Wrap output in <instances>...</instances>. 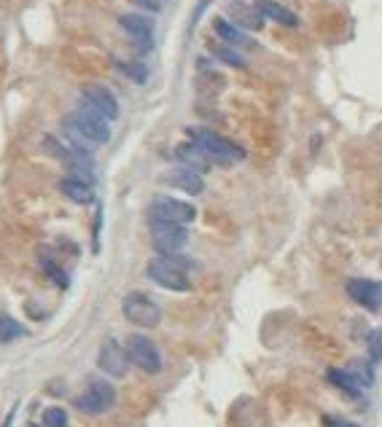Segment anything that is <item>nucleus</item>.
<instances>
[{"label": "nucleus", "mask_w": 382, "mask_h": 427, "mask_svg": "<svg viewBox=\"0 0 382 427\" xmlns=\"http://www.w3.org/2000/svg\"><path fill=\"white\" fill-rule=\"evenodd\" d=\"M122 312L132 326L137 328H156L162 323V309L159 304L149 299L146 293H127L122 301Z\"/></svg>", "instance_id": "3"}, {"label": "nucleus", "mask_w": 382, "mask_h": 427, "mask_svg": "<svg viewBox=\"0 0 382 427\" xmlns=\"http://www.w3.org/2000/svg\"><path fill=\"white\" fill-rule=\"evenodd\" d=\"M347 371H350L363 387H369V384L374 381V371H372V366H369L366 360H353V363L347 366Z\"/></svg>", "instance_id": "23"}, {"label": "nucleus", "mask_w": 382, "mask_h": 427, "mask_svg": "<svg viewBox=\"0 0 382 427\" xmlns=\"http://www.w3.org/2000/svg\"><path fill=\"white\" fill-rule=\"evenodd\" d=\"M326 377H329V381H332V384H336L339 390H345V393H347V395H353V398H358V395H361V390H363V384H361V381H358V379L353 377L347 368H345V371L332 368Z\"/></svg>", "instance_id": "19"}, {"label": "nucleus", "mask_w": 382, "mask_h": 427, "mask_svg": "<svg viewBox=\"0 0 382 427\" xmlns=\"http://www.w3.org/2000/svg\"><path fill=\"white\" fill-rule=\"evenodd\" d=\"M194 218H197L194 204L173 199V197H156L151 210H149V221H164V224H180V226H186Z\"/></svg>", "instance_id": "5"}, {"label": "nucleus", "mask_w": 382, "mask_h": 427, "mask_svg": "<svg viewBox=\"0 0 382 427\" xmlns=\"http://www.w3.org/2000/svg\"><path fill=\"white\" fill-rule=\"evenodd\" d=\"M81 105L97 110L102 119H108V121H116L119 119V102L113 97V92L100 86V83H92V86H84L81 89Z\"/></svg>", "instance_id": "10"}, {"label": "nucleus", "mask_w": 382, "mask_h": 427, "mask_svg": "<svg viewBox=\"0 0 382 427\" xmlns=\"http://www.w3.org/2000/svg\"><path fill=\"white\" fill-rule=\"evenodd\" d=\"M186 135L191 137V143H197L200 148H204V151L210 153L213 161H218L224 167H229L234 161H242L245 159V148H240L237 143H231V140L216 135V132H210V129L191 126V129H186Z\"/></svg>", "instance_id": "2"}, {"label": "nucleus", "mask_w": 382, "mask_h": 427, "mask_svg": "<svg viewBox=\"0 0 382 427\" xmlns=\"http://www.w3.org/2000/svg\"><path fill=\"white\" fill-rule=\"evenodd\" d=\"M380 296H382V285H380Z\"/></svg>", "instance_id": "31"}, {"label": "nucleus", "mask_w": 382, "mask_h": 427, "mask_svg": "<svg viewBox=\"0 0 382 427\" xmlns=\"http://www.w3.org/2000/svg\"><path fill=\"white\" fill-rule=\"evenodd\" d=\"M97 366H100L102 374L113 379H124L129 371V355L127 347H122L116 339H108L100 347V355H97Z\"/></svg>", "instance_id": "9"}, {"label": "nucleus", "mask_w": 382, "mask_h": 427, "mask_svg": "<svg viewBox=\"0 0 382 427\" xmlns=\"http://www.w3.org/2000/svg\"><path fill=\"white\" fill-rule=\"evenodd\" d=\"M231 19L237 22L240 27H248V30H261L264 25V17L256 6H245V3H231L229 6Z\"/></svg>", "instance_id": "18"}, {"label": "nucleus", "mask_w": 382, "mask_h": 427, "mask_svg": "<svg viewBox=\"0 0 382 427\" xmlns=\"http://www.w3.org/2000/svg\"><path fill=\"white\" fill-rule=\"evenodd\" d=\"M254 6L258 8V11H261V17H267V19H275V22H278V25H283V27H296V25H299V17H296L294 11H288L285 6L275 3V0H256Z\"/></svg>", "instance_id": "17"}, {"label": "nucleus", "mask_w": 382, "mask_h": 427, "mask_svg": "<svg viewBox=\"0 0 382 427\" xmlns=\"http://www.w3.org/2000/svg\"><path fill=\"white\" fill-rule=\"evenodd\" d=\"M347 296L361 306H366L369 312H377L382 306L380 285L372 282V279H350L347 282Z\"/></svg>", "instance_id": "12"}, {"label": "nucleus", "mask_w": 382, "mask_h": 427, "mask_svg": "<svg viewBox=\"0 0 382 427\" xmlns=\"http://www.w3.org/2000/svg\"><path fill=\"white\" fill-rule=\"evenodd\" d=\"M22 336H27V328L22 323L0 315V344H11L14 339H22Z\"/></svg>", "instance_id": "21"}, {"label": "nucleus", "mask_w": 382, "mask_h": 427, "mask_svg": "<svg viewBox=\"0 0 382 427\" xmlns=\"http://www.w3.org/2000/svg\"><path fill=\"white\" fill-rule=\"evenodd\" d=\"M44 427H68V414H65V408H57V406H51L44 411Z\"/></svg>", "instance_id": "24"}, {"label": "nucleus", "mask_w": 382, "mask_h": 427, "mask_svg": "<svg viewBox=\"0 0 382 427\" xmlns=\"http://www.w3.org/2000/svg\"><path fill=\"white\" fill-rule=\"evenodd\" d=\"M151 226L153 248L162 255H178L189 245V231L180 224H164V221H149Z\"/></svg>", "instance_id": "4"}, {"label": "nucleus", "mask_w": 382, "mask_h": 427, "mask_svg": "<svg viewBox=\"0 0 382 427\" xmlns=\"http://www.w3.org/2000/svg\"><path fill=\"white\" fill-rule=\"evenodd\" d=\"M173 156L178 159L183 167H189V170H194V172H200V175L213 167L210 153L204 151V148H200L197 143H183V146H178V148L173 151Z\"/></svg>", "instance_id": "13"}, {"label": "nucleus", "mask_w": 382, "mask_h": 427, "mask_svg": "<svg viewBox=\"0 0 382 427\" xmlns=\"http://www.w3.org/2000/svg\"><path fill=\"white\" fill-rule=\"evenodd\" d=\"M366 347H369V357H372V360H382V328L369 333Z\"/></svg>", "instance_id": "26"}, {"label": "nucleus", "mask_w": 382, "mask_h": 427, "mask_svg": "<svg viewBox=\"0 0 382 427\" xmlns=\"http://www.w3.org/2000/svg\"><path fill=\"white\" fill-rule=\"evenodd\" d=\"M119 25L124 27V32L132 35L137 51H149L151 49V35H153V22L140 17V14H124L119 17Z\"/></svg>", "instance_id": "11"}, {"label": "nucleus", "mask_w": 382, "mask_h": 427, "mask_svg": "<svg viewBox=\"0 0 382 427\" xmlns=\"http://www.w3.org/2000/svg\"><path fill=\"white\" fill-rule=\"evenodd\" d=\"M116 68H119L127 78H132L135 83H146V78H149L146 65H140V62H116Z\"/></svg>", "instance_id": "22"}, {"label": "nucleus", "mask_w": 382, "mask_h": 427, "mask_svg": "<svg viewBox=\"0 0 382 427\" xmlns=\"http://www.w3.org/2000/svg\"><path fill=\"white\" fill-rule=\"evenodd\" d=\"M127 355L129 360L146 374H159L162 371V355L156 350V344L143 333H132L127 339Z\"/></svg>", "instance_id": "7"}, {"label": "nucleus", "mask_w": 382, "mask_h": 427, "mask_svg": "<svg viewBox=\"0 0 382 427\" xmlns=\"http://www.w3.org/2000/svg\"><path fill=\"white\" fill-rule=\"evenodd\" d=\"M116 403V390L108 381H89V387L76 398V408L84 414H105Z\"/></svg>", "instance_id": "8"}, {"label": "nucleus", "mask_w": 382, "mask_h": 427, "mask_svg": "<svg viewBox=\"0 0 382 427\" xmlns=\"http://www.w3.org/2000/svg\"><path fill=\"white\" fill-rule=\"evenodd\" d=\"M186 269H189V261H183L178 255H162V258L149 261L146 275H149V279H153L156 285H162L167 290L186 293V290H191V279L186 275Z\"/></svg>", "instance_id": "1"}, {"label": "nucleus", "mask_w": 382, "mask_h": 427, "mask_svg": "<svg viewBox=\"0 0 382 427\" xmlns=\"http://www.w3.org/2000/svg\"><path fill=\"white\" fill-rule=\"evenodd\" d=\"M207 49H210V54H213L216 59H221L224 65H231V68H245V59L231 49L229 43H216V41H210V43H207Z\"/></svg>", "instance_id": "20"}, {"label": "nucleus", "mask_w": 382, "mask_h": 427, "mask_svg": "<svg viewBox=\"0 0 382 427\" xmlns=\"http://www.w3.org/2000/svg\"><path fill=\"white\" fill-rule=\"evenodd\" d=\"M132 3H137V6H143L146 11H159V3H156V0H132Z\"/></svg>", "instance_id": "28"}, {"label": "nucleus", "mask_w": 382, "mask_h": 427, "mask_svg": "<svg viewBox=\"0 0 382 427\" xmlns=\"http://www.w3.org/2000/svg\"><path fill=\"white\" fill-rule=\"evenodd\" d=\"M59 191H62L70 201H76V204H92V201H95L92 186H89L86 180H78V177H73V175L59 180Z\"/></svg>", "instance_id": "16"}, {"label": "nucleus", "mask_w": 382, "mask_h": 427, "mask_svg": "<svg viewBox=\"0 0 382 427\" xmlns=\"http://www.w3.org/2000/svg\"><path fill=\"white\" fill-rule=\"evenodd\" d=\"M68 124H73L84 135V137H89L95 146H105L108 140H111V129H108V119H102L97 110H92V108H86V105H81L76 113L70 116V119H65Z\"/></svg>", "instance_id": "6"}, {"label": "nucleus", "mask_w": 382, "mask_h": 427, "mask_svg": "<svg viewBox=\"0 0 382 427\" xmlns=\"http://www.w3.org/2000/svg\"><path fill=\"white\" fill-rule=\"evenodd\" d=\"M326 427H358V425L347 422V419H329V417H326Z\"/></svg>", "instance_id": "27"}, {"label": "nucleus", "mask_w": 382, "mask_h": 427, "mask_svg": "<svg viewBox=\"0 0 382 427\" xmlns=\"http://www.w3.org/2000/svg\"><path fill=\"white\" fill-rule=\"evenodd\" d=\"M14 417H17V406H14L11 411H8V417H6V422H3V425H0V427H11V422H14Z\"/></svg>", "instance_id": "29"}, {"label": "nucleus", "mask_w": 382, "mask_h": 427, "mask_svg": "<svg viewBox=\"0 0 382 427\" xmlns=\"http://www.w3.org/2000/svg\"><path fill=\"white\" fill-rule=\"evenodd\" d=\"M213 30H216V35L224 41V43H229V46H240V49H256L254 38H248L242 30L237 25H231L227 19H221V17H216L213 19Z\"/></svg>", "instance_id": "15"}, {"label": "nucleus", "mask_w": 382, "mask_h": 427, "mask_svg": "<svg viewBox=\"0 0 382 427\" xmlns=\"http://www.w3.org/2000/svg\"><path fill=\"white\" fill-rule=\"evenodd\" d=\"M27 427H41V425H27Z\"/></svg>", "instance_id": "30"}, {"label": "nucleus", "mask_w": 382, "mask_h": 427, "mask_svg": "<svg viewBox=\"0 0 382 427\" xmlns=\"http://www.w3.org/2000/svg\"><path fill=\"white\" fill-rule=\"evenodd\" d=\"M164 183L175 186V188L191 194V197L202 194V188H204V180L200 177V172H194V170H189V167H178V170L167 172V175H164Z\"/></svg>", "instance_id": "14"}, {"label": "nucleus", "mask_w": 382, "mask_h": 427, "mask_svg": "<svg viewBox=\"0 0 382 427\" xmlns=\"http://www.w3.org/2000/svg\"><path fill=\"white\" fill-rule=\"evenodd\" d=\"M41 266H44V272H46V275H49L51 279L59 285V288H68V285H70V282H68V275H65V272H62V269H59L51 258H41Z\"/></svg>", "instance_id": "25"}]
</instances>
